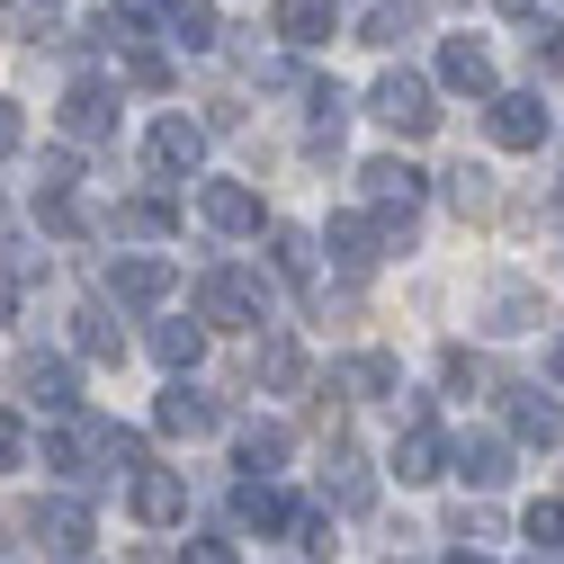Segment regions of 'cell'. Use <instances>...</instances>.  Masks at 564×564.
Listing matches in <instances>:
<instances>
[{"label": "cell", "instance_id": "cell-16", "mask_svg": "<svg viewBox=\"0 0 564 564\" xmlns=\"http://www.w3.org/2000/svg\"><path fill=\"white\" fill-rule=\"evenodd\" d=\"M457 475L492 492V484H502V475H511V448H502V440H466V448H457Z\"/></svg>", "mask_w": 564, "mask_h": 564}, {"label": "cell", "instance_id": "cell-26", "mask_svg": "<svg viewBox=\"0 0 564 564\" xmlns=\"http://www.w3.org/2000/svg\"><path fill=\"white\" fill-rule=\"evenodd\" d=\"M278 269H288V278H296V288H305V278H314V242H305L296 225H288V234H278Z\"/></svg>", "mask_w": 564, "mask_h": 564}, {"label": "cell", "instance_id": "cell-3", "mask_svg": "<svg viewBox=\"0 0 564 564\" xmlns=\"http://www.w3.org/2000/svg\"><path fill=\"white\" fill-rule=\"evenodd\" d=\"M484 134H492L502 153H529V144H546V108H538V99H492Z\"/></svg>", "mask_w": 564, "mask_h": 564}, {"label": "cell", "instance_id": "cell-36", "mask_svg": "<svg viewBox=\"0 0 564 564\" xmlns=\"http://www.w3.org/2000/svg\"><path fill=\"white\" fill-rule=\"evenodd\" d=\"M502 10H529V0H502Z\"/></svg>", "mask_w": 564, "mask_h": 564}, {"label": "cell", "instance_id": "cell-15", "mask_svg": "<svg viewBox=\"0 0 564 564\" xmlns=\"http://www.w3.org/2000/svg\"><path fill=\"white\" fill-rule=\"evenodd\" d=\"M511 431H520V440H538V448H555V440H564V412H555V403H538V394H511Z\"/></svg>", "mask_w": 564, "mask_h": 564}, {"label": "cell", "instance_id": "cell-11", "mask_svg": "<svg viewBox=\"0 0 564 564\" xmlns=\"http://www.w3.org/2000/svg\"><path fill=\"white\" fill-rule=\"evenodd\" d=\"M278 36L288 45H323L332 36V0H278Z\"/></svg>", "mask_w": 564, "mask_h": 564}, {"label": "cell", "instance_id": "cell-22", "mask_svg": "<svg viewBox=\"0 0 564 564\" xmlns=\"http://www.w3.org/2000/svg\"><path fill=\"white\" fill-rule=\"evenodd\" d=\"M153 359H162V368H188V359H197V323H162V332H153Z\"/></svg>", "mask_w": 564, "mask_h": 564}, {"label": "cell", "instance_id": "cell-28", "mask_svg": "<svg viewBox=\"0 0 564 564\" xmlns=\"http://www.w3.org/2000/svg\"><path fill=\"white\" fill-rule=\"evenodd\" d=\"M403 36H412V10H394V0L368 10V45H403Z\"/></svg>", "mask_w": 564, "mask_h": 564}, {"label": "cell", "instance_id": "cell-4", "mask_svg": "<svg viewBox=\"0 0 564 564\" xmlns=\"http://www.w3.org/2000/svg\"><path fill=\"white\" fill-rule=\"evenodd\" d=\"M108 126H117V99H108V82H73V99H63V134L99 144Z\"/></svg>", "mask_w": 564, "mask_h": 564}, {"label": "cell", "instance_id": "cell-14", "mask_svg": "<svg viewBox=\"0 0 564 564\" xmlns=\"http://www.w3.org/2000/svg\"><path fill=\"white\" fill-rule=\"evenodd\" d=\"M260 296H251V278H206V323H251Z\"/></svg>", "mask_w": 564, "mask_h": 564}, {"label": "cell", "instance_id": "cell-34", "mask_svg": "<svg viewBox=\"0 0 564 564\" xmlns=\"http://www.w3.org/2000/svg\"><path fill=\"white\" fill-rule=\"evenodd\" d=\"M546 368H555V386H564V340H555V349H546Z\"/></svg>", "mask_w": 564, "mask_h": 564}, {"label": "cell", "instance_id": "cell-17", "mask_svg": "<svg viewBox=\"0 0 564 564\" xmlns=\"http://www.w3.org/2000/svg\"><path fill=\"white\" fill-rule=\"evenodd\" d=\"M180 502H188V492H180V475H144V484H134V520H180Z\"/></svg>", "mask_w": 564, "mask_h": 564}, {"label": "cell", "instance_id": "cell-12", "mask_svg": "<svg viewBox=\"0 0 564 564\" xmlns=\"http://www.w3.org/2000/svg\"><path fill=\"white\" fill-rule=\"evenodd\" d=\"M162 431H171V440L216 431V403H206V394H188V386H171V394H162Z\"/></svg>", "mask_w": 564, "mask_h": 564}, {"label": "cell", "instance_id": "cell-31", "mask_svg": "<svg viewBox=\"0 0 564 564\" xmlns=\"http://www.w3.org/2000/svg\"><path fill=\"white\" fill-rule=\"evenodd\" d=\"M180 564H234V546L225 538H197V546H180Z\"/></svg>", "mask_w": 564, "mask_h": 564}, {"label": "cell", "instance_id": "cell-5", "mask_svg": "<svg viewBox=\"0 0 564 564\" xmlns=\"http://www.w3.org/2000/svg\"><path fill=\"white\" fill-rule=\"evenodd\" d=\"M19 394L36 412H73V368L63 359H19Z\"/></svg>", "mask_w": 564, "mask_h": 564}, {"label": "cell", "instance_id": "cell-18", "mask_svg": "<svg viewBox=\"0 0 564 564\" xmlns=\"http://www.w3.org/2000/svg\"><path fill=\"white\" fill-rule=\"evenodd\" d=\"M171 36L188 54H206V45H216V0H171Z\"/></svg>", "mask_w": 564, "mask_h": 564}, {"label": "cell", "instance_id": "cell-23", "mask_svg": "<svg viewBox=\"0 0 564 564\" xmlns=\"http://www.w3.org/2000/svg\"><path fill=\"white\" fill-rule=\"evenodd\" d=\"M73 340L90 349V359H117V349H126V340L108 332V314H73Z\"/></svg>", "mask_w": 564, "mask_h": 564}, {"label": "cell", "instance_id": "cell-21", "mask_svg": "<svg viewBox=\"0 0 564 564\" xmlns=\"http://www.w3.org/2000/svg\"><path fill=\"white\" fill-rule=\"evenodd\" d=\"M278 457H288V431H242V466H251V484L278 475Z\"/></svg>", "mask_w": 564, "mask_h": 564}, {"label": "cell", "instance_id": "cell-2", "mask_svg": "<svg viewBox=\"0 0 564 564\" xmlns=\"http://www.w3.org/2000/svg\"><path fill=\"white\" fill-rule=\"evenodd\" d=\"M28 529H36V546H45V555H63V564L90 546V511H82V502H36V520H28Z\"/></svg>", "mask_w": 564, "mask_h": 564}, {"label": "cell", "instance_id": "cell-32", "mask_svg": "<svg viewBox=\"0 0 564 564\" xmlns=\"http://www.w3.org/2000/svg\"><path fill=\"white\" fill-rule=\"evenodd\" d=\"M19 134H28V126H19V108H10V99H0V162H10V153H19Z\"/></svg>", "mask_w": 564, "mask_h": 564}, {"label": "cell", "instance_id": "cell-20", "mask_svg": "<svg viewBox=\"0 0 564 564\" xmlns=\"http://www.w3.org/2000/svg\"><path fill=\"white\" fill-rule=\"evenodd\" d=\"M332 251H340L349 269H368V260H377V225H368V216H340V225H332Z\"/></svg>", "mask_w": 564, "mask_h": 564}, {"label": "cell", "instance_id": "cell-29", "mask_svg": "<svg viewBox=\"0 0 564 564\" xmlns=\"http://www.w3.org/2000/svg\"><path fill=\"white\" fill-rule=\"evenodd\" d=\"M529 538H538L546 555H564V502H538V511H529Z\"/></svg>", "mask_w": 564, "mask_h": 564}, {"label": "cell", "instance_id": "cell-33", "mask_svg": "<svg viewBox=\"0 0 564 564\" xmlns=\"http://www.w3.org/2000/svg\"><path fill=\"white\" fill-rule=\"evenodd\" d=\"M19 457H28V440H19V421L0 412V466H19Z\"/></svg>", "mask_w": 564, "mask_h": 564}, {"label": "cell", "instance_id": "cell-9", "mask_svg": "<svg viewBox=\"0 0 564 564\" xmlns=\"http://www.w3.org/2000/svg\"><path fill=\"white\" fill-rule=\"evenodd\" d=\"M440 457H448V448H440V431H431V421H412L403 448H394V475H403V484H431V475H440Z\"/></svg>", "mask_w": 564, "mask_h": 564}, {"label": "cell", "instance_id": "cell-35", "mask_svg": "<svg viewBox=\"0 0 564 564\" xmlns=\"http://www.w3.org/2000/svg\"><path fill=\"white\" fill-rule=\"evenodd\" d=\"M448 564H484V555H475V546H457V555H448Z\"/></svg>", "mask_w": 564, "mask_h": 564}, {"label": "cell", "instance_id": "cell-8", "mask_svg": "<svg viewBox=\"0 0 564 564\" xmlns=\"http://www.w3.org/2000/svg\"><path fill=\"white\" fill-rule=\"evenodd\" d=\"M171 278H180L171 260H117V269H108V288H117L126 305H153V296H171Z\"/></svg>", "mask_w": 564, "mask_h": 564}, {"label": "cell", "instance_id": "cell-13", "mask_svg": "<svg viewBox=\"0 0 564 564\" xmlns=\"http://www.w3.org/2000/svg\"><path fill=\"white\" fill-rule=\"evenodd\" d=\"M359 180H368V197H377V206H412V197H421V171H412V162H394V153H386V162H368Z\"/></svg>", "mask_w": 564, "mask_h": 564}, {"label": "cell", "instance_id": "cell-1", "mask_svg": "<svg viewBox=\"0 0 564 564\" xmlns=\"http://www.w3.org/2000/svg\"><path fill=\"white\" fill-rule=\"evenodd\" d=\"M368 117H377V126H394V134H431V126H440L431 82H421V73H386V82L368 90Z\"/></svg>", "mask_w": 564, "mask_h": 564}, {"label": "cell", "instance_id": "cell-25", "mask_svg": "<svg viewBox=\"0 0 564 564\" xmlns=\"http://www.w3.org/2000/svg\"><path fill=\"white\" fill-rule=\"evenodd\" d=\"M260 377H269V386H296V377H305L296 340H269V349H260Z\"/></svg>", "mask_w": 564, "mask_h": 564}, {"label": "cell", "instance_id": "cell-37", "mask_svg": "<svg viewBox=\"0 0 564 564\" xmlns=\"http://www.w3.org/2000/svg\"><path fill=\"white\" fill-rule=\"evenodd\" d=\"M555 216H564V188H555Z\"/></svg>", "mask_w": 564, "mask_h": 564}, {"label": "cell", "instance_id": "cell-30", "mask_svg": "<svg viewBox=\"0 0 564 564\" xmlns=\"http://www.w3.org/2000/svg\"><path fill=\"white\" fill-rule=\"evenodd\" d=\"M529 54L546 63V73H564V28H555V19H546V28H529Z\"/></svg>", "mask_w": 564, "mask_h": 564}, {"label": "cell", "instance_id": "cell-27", "mask_svg": "<svg viewBox=\"0 0 564 564\" xmlns=\"http://www.w3.org/2000/svg\"><path fill=\"white\" fill-rule=\"evenodd\" d=\"M368 492H377V484H368L359 466H349V457H340V475H332V502H340V511H368Z\"/></svg>", "mask_w": 564, "mask_h": 564}, {"label": "cell", "instance_id": "cell-7", "mask_svg": "<svg viewBox=\"0 0 564 564\" xmlns=\"http://www.w3.org/2000/svg\"><path fill=\"white\" fill-rule=\"evenodd\" d=\"M440 82H448V90H492V54H484L475 36H448V45H440Z\"/></svg>", "mask_w": 564, "mask_h": 564}, {"label": "cell", "instance_id": "cell-19", "mask_svg": "<svg viewBox=\"0 0 564 564\" xmlns=\"http://www.w3.org/2000/svg\"><path fill=\"white\" fill-rule=\"evenodd\" d=\"M234 511H242L251 529H288V492H278V484H242V492H234Z\"/></svg>", "mask_w": 564, "mask_h": 564}, {"label": "cell", "instance_id": "cell-10", "mask_svg": "<svg viewBox=\"0 0 564 564\" xmlns=\"http://www.w3.org/2000/svg\"><path fill=\"white\" fill-rule=\"evenodd\" d=\"M197 153H206V134H197L188 117H162V126H153V162H162V171H197Z\"/></svg>", "mask_w": 564, "mask_h": 564}, {"label": "cell", "instance_id": "cell-24", "mask_svg": "<svg viewBox=\"0 0 564 564\" xmlns=\"http://www.w3.org/2000/svg\"><path fill=\"white\" fill-rule=\"evenodd\" d=\"M349 386H359V394H394L403 368H394V359H349Z\"/></svg>", "mask_w": 564, "mask_h": 564}, {"label": "cell", "instance_id": "cell-6", "mask_svg": "<svg viewBox=\"0 0 564 564\" xmlns=\"http://www.w3.org/2000/svg\"><path fill=\"white\" fill-rule=\"evenodd\" d=\"M197 206H206V225H216V234H260V197H251V188H234V180H216Z\"/></svg>", "mask_w": 564, "mask_h": 564}]
</instances>
